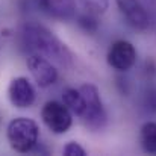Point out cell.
<instances>
[{
    "instance_id": "9a60e30c",
    "label": "cell",
    "mask_w": 156,
    "mask_h": 156,
    "mask_svg": "<svg viewBox=\"0 0 156 156\" xmlns=\"http://www.w3.org/2000/svg\"><path fill=\"white\" fill-rule=\"evenodd\" d=\"M144 106L149 112L156 114V88H150L144 94Z\"/></svg>"
},
{
    "instance_id": "3957f363",
    "label": "cell",
    "mask_w": 156,
    "mask_h": 156,
    "mask_svg": "<svg viewBox=\"0 0 156 156\" xmlns=\"http://www.w3.org/2000/svg\"><path fill=\"white\" fill-rule=\"evenodd\" d=\"M79 90H80V93L85 99V105H87L82 120L93 130L103 129V126L106 124V111L103 108L97 87H94L91 83H83Z\"/></svg>"
},
{
    "instance_id": "8992f818",
    "label": "cell",
    "mask_w": 156,
    "mask_h": 156,
    "mask_svg": "<svg viewBox=\"0 0 156 156\" xmlns=\"http://www.w3.org/2000/svg\"><path fill=\"white\" fill-rule=\"evenodd\" d=\"M27 68L37 85L41 88H47L58 80V70L46 56L30 53L27 56Z\"/></svg>"
},
{
    "instance_id": "7a4b0ae2",
    "label": "cell",
    "mask_w": 156,
    "mask_h": 156,
    "mask_svg": "<svg viewBox=\"0 0 156 156\" xmlns=\"http://www.w3.org/2000/svg\"><path fill=\"white\" fill-rule=\"evenodd\" d=\"M6 136L12 150L18 153H29L38 146L40 129L34 120L27 117H18L8 124Z\"/></svg>"
},
{
    "instance_id": "ba28073f",
    "label": "cell",
    "mask_w": 156,
    "mask_h": 156,
    "mask_svg": "<svg viewBox=\"0 0 156 156\" xmlns=\"http://www.w3.org/2000/svg\"><path fill=\"white\" fill-rule=\"evenodd\" d=\"M8 97L12 106L24 109V108L32 106L35 102V90L27 77L20 76L11 80L8 87Z\"/></svg>"
},
{
    "instance_id": "5b68a950",
    "label": "cell",
    "mask_w": 156,
    "mask_h": 156,
    "mask_svg": "<svg viewBox=\"0 0 156 156\" xmlns=\"http://www.w3.org/2000/svg\"><path fill=\"white\" fill-rule=\"evenodd\" d=\"M106 59L109 67H112L115 71L126 73L136 62V49L126 40H117L111 44Z\"/></svg>"
},
{
    "instance_id": "4fadbf2b",
    "label": "cell",
    "mask_w": 156,
    "mask_h": 156,
    "mask_svg": "<svg viewBox=\"0 0 156 156\" xmlns=\"http://www.w3.org/2000/svg\"><path fill=\"white\" fill-rule=\"evenodd\" d=\"M85 11L96 14V15H102L106 12L108 6H109V0H80Z\"/></svg>"
},
{
    "instance_id": "277c9868",
    "label": "cell",
    "mask_w": 156,
    "mask_h": 156,
    "mask_svg": "<svg viewBox=\"0 0 156 156\" xmlns=\"http://www.w3.org/2000/svg\"><path fill=\"white\" fill-rule=\"evenodd\" d=\"M41 118H43L44 124L47 126V129L56 135L65 133L73 124L71 111L64 103L56 102V100H49L43 106Z\"/></svg>"
},
{
    "instance_id": "5bb4252c",
    "label": "cell",
    "mask_w": 156,
    "mask_h": 156,
    "mask_svg": "<svg viewBox=\"0 0 156 156\" xmlns=\"http://www.w3.org/2000/svg\"><path fill=\"white\" fill-rule=\"evenodd\" d=\"M62 155L64 156H87V152H85V149L80 144H77L74 141H70L62 149Z\"/></svg>"
},
{
    "instance_id": "52a82bcc",
    "label": "cell",
    "mask_w": 156,
    "mask_h": 156,
    "mask_svg": "<svg viewBox=\"0 0 156 156\" xmlns=\"http://www.w3.org/2000/svg\"><path fill=\"white\" fill-rule=\"evenodd\" d=\"M121 15L126 18L127 24L136 30H146L150 26L149 14L140 0H115Z\"/></svg>"
},
{
    "instance_id": "30bf717a",
    "label": "cell",
    "mask_w": 156,
    "mask_h": 156,
    "mask_svg": "<svg viewBox=\"0 0 156 156\" xmlns=\"http://www.w3.org/2000/svg\"><path fill=\"white\" fill-rule=\"evenodd\" d=\"M62 103L71 111L73 115L82 118L87 105H85V99H83L80 90H76V88H67V90H64V93H62Z\"/></svg>"
},
{
    "instance_id": "8fae6325",
    "label": "cell",
    "mask_w": 156,
    "mask_h": 156,
    "mask_svg": "<svg viewBox=\"0 0 156 156\" xmlns=\"http://www.w3.org/2000/svg\"><path fill=\"white\" fill-rule=\"evenodd\" d=\"M141 146L146 153L156 155V121H147L141 127Z\"/></svg>"
},
{
    "instance_id": "6da1fadb",
    "label": "cell",
    "mask_w": 156,
    "mask_h": 156,
    "mask_svg": "<svg viewBox=\"0 0 156 156\" xmlns=\"http://www.w3.org/2000/svg\"><path fill=\"white\" fill-rule=\"evenodd\" d=\"M20 38L21 46L29 53L50 58L61 65H68L71 62V53L67 49V46L41 24H24L20 30Z\"/></svg>"
},
{
    "instance_id": "2e32d148",
    "label": "cell",
    "mask_w": 156,
    "mask_h": 156,
    "mask_svg": "<svg viewBox=\"0 0 156 156\" xmlns=\"http://www.w3.org/2000/svg\"><path fill=\"white\" fill-rule=\"evenodd\" d=\"M0 49H2V44H0Z\"/></svg>"
},
{
    "instance_id": "9c48e42d",
    "label": "cell",
    "mask_w": 156,
    "mask_h": 156,
    "mask_svg": "<svg viewBox=\"0 0 156 156\" xmlns=\"http://www.w3.org/2000/svg\"><path fill=\"white\" fill-rule=\"evenodd\" d=\"M37 3L44 14L61 21H70L76 15L74 0H37Z\"/></svg>"
},
{
    "instance_id": "7c38bea8",
    "label": "cell",
    "mask_w": 156,
    "mask_h": 156,
    "mask_svg": "<svg viewBox=\"0 0 156 156\" xmlns=\"http://www.w3.org/2000/svg\"><path fill=\"white\" fill-rule=\"evenodd\" d=\"M77 26L85 32V34H96L97 29H99V21H97V15L96 14H91V12H85V14H80L77 17Z\"/></svg>"
}]
</instances>
